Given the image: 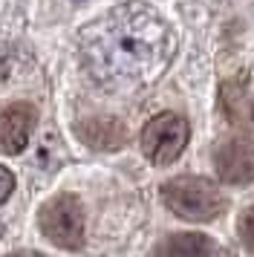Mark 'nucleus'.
Listing matches in <instances>:
<instances>
[{
  "label": "nucleus",
  "mask_w": 254,
  "mask_h": 257,
  "mask_svg": "<svg viewBox=\"0 0 254 257\" xmlns=\"http://www.w3.org/2000/svg\"><path fill=\"white\" fill-rule=\"evenodd\" d=\"M173 55L168 24L139 3L110 12L84 32V61L92 78L110 90L153 81Z\"/></svg>",
  "instance_id": "obj_1"
},
{
  "label": "nucleus",
  "mask_w": 254,
  "mask_h": 257,
  "mask_svg": "<svg viewBox=\"0 0 254 257\" xmlns=\"http://www.w3.org/2000/svg\"><path fill=\"white\" fill-rule=\"evenodd\" d=\"M165 205L188 222H211L225 211V197L211 179L202 176H176L162 185Z\"/></svg>",
  "instance_id": "obj_2"
},
{
  "label": "nucleus",
  "mask_w": 254,
  "mask_h": 257,
  "mask_svg": "<svg viewBox=\"0 0 254 257\" xmlns=\"http://www.w3.org/2000/svg\"><path fill=\"white\" fill-rule=\"evenodd\" d=\"M240 240H242V245L254 254V208H248L245 214H242V220H240Z\"/></svg>",
  "instance_id": "obj_9"
},
{
  "label": "nucleus",
  "mask_w": 254,
  "mask_h": 257,
  "mask_svg": "<svg viewBox=\"0 0 254 257\" xmlns=\"http://www.w3.org/2000/svg\"><path fill=\"white\" fill-rule=\"evenodd\" d=\"M217 174L222 182L242 185L254 179V139L231 136L217 148Z\"/></svg>",
  "instance_id": "obj_5"
},
{
  "label": "nucleus",
  "mask_w": 254,
  "mask_h": 257,
  "mask_svg": "<svg viewBox=\"0 0 254 257\" xmlns=\"http://www.w3.org/2000/svg\"><path fill=\"white\" fill-rule=\"evenodd\" d=\"M153 257H225V251L205 234H171L156 245Z\"/></svg>",
  "instance_id": "obj_7"
},
{
  "label": "nucleus",
  "mask_w": 254,
  "mask_h": 257,
  "mask_svg": "<svg viewBox=\"0 0 254 257\" xmlns=\"http://www.w3.org/2000/svg\"><path fill=\"white\" fill-rule=\"evenodd\" d=\"M185 145H188V121L176 113H159L142 130V151L159 168L176 162Z\"/></svg>",
  "instance_id": "obj_4"
},
{
  "label": "nucleus",
  "mask_w": 254,
  "mask_h": 257,
  "mask_svg": "<svg viewBox=\"0 0 254 257\" xmlns=\"http://www.w3.org/2000/svg\"><path fill=\"white\" fill-rule=\"evenodd\" d=\"M44 237L58 248H81L84 243V205L72 194H55L38 211Z\"/></svg>",
  "instance_id": "obj_3"
},
{
  "label": "nucleus",
  "mask_w": 254,
  "mask_h": 257,
  "mask_svg": "<svg viewBox=\"0 0 254 257\" xmlns=\"http://www.w3.org/2000/svg\"><path fill=\"white\" fill-rule=\"evenodd\" d=\"M38 113L32 104H9L0 113V148L6 153H21L29 145V136L35 130Z\"/></svg>",
  "instance_id": "obj_6"
},
{
  "label": "nucleus",
  "mask_w": 254,
  "mask_h": 257,
  "mask_svg": "<svg viewBox=\"0 0 254 257\" xmlns=\"http://www.w3.org/2000/svg\"><path fill=\"white\" fill-rule=\"evenodd\" d=\"M12 191H15V176H12L9 168H3V165H0V205L12 197Z\"/></svg>",
  "instance_id": "obj_10"
},
{
  "label": "nucleus",
  "mask_w": 254,
  "mask_h": 257,
  "mask_svg": "<svg viewBox=\"0 0 254 257\" xmlns=\"http://www.w3.org/2000/svg\"><path fill=\"white\" fill-rule=\"evenodd\" d=\"M92 124L98 127V133H81L84 142H90L92 148H121L124 133L113 118H92Z\"/></svg>",
  "instance_id": "obj_8"
}]
</instances>
